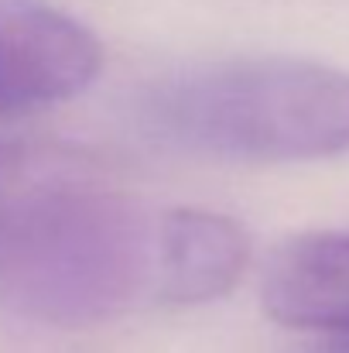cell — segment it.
Returning a JSON list of instances; mask_svg holds the SVG:
<instances>
[{
    "label": "cell",
    "mask_w": 349,
    "mask_h": 353,
    "mask_svg": "<svg viewBox=\"0 0 349 353\" xmlns=\"http://www.w3.org/2000/svg\"><path fill=\"white\" fill-rule=\"evenodd\" d=\"M154 271V220L100 165L45 192L0 240V302L62 330L127 312Z\"/></svg>",
    "instance_id": "6da1fadb"
},
{
    "label": "cell",
    "mask_w": 349,
    "mask_h": 353,
    "mask_svg": "<svg viewBox=\"0 0 349 353\" xmlns=\"http://www.w3.org/2000/svg\"><path fill=\"white\" fill-rule=\"evenodd\" d=\"M151 137L233 161H315L349 151V72L308 59H236L144 93Z\"/></svg>",
    "instance_id": "7a4b0ae2"
},
{
    "label": "cell",
    "mask_w": 349,
    "mask_h": 353,
    "mask_svg": "<svg viewBox=\"0 0 349 353\" xmlns=\"http://www.w3.org/2000/svg\"><path fill=\"white\" fill-rule=\"evenodd\" d=\"M103 65L89 28L52 7H0V117L83 93Z\"/></svg>",
    "instance_id": "3957f363"
},
{
    "label": "cell",
    "mask_w": 349,
    "mask_h": 353,
    "mask_svg": "<svg viewBox=\"0 0 349 353\" xmlns=\"http://www.w3.org/2000/svg\"><path fill=\"white\" fill-rule=\"evenodd\" d=\"M250 261V240L230 216L168 210L154 220L151 292L168 305H202L226 295Z\"/></svg>",
    "instance_id": "277c9868"
},
{
    "label": "cell",
    "mask_w": 349,
    "mask_h": 353,
    "mask_svg": "<svg viewBox=\"0 0 349 353\" xmlns=\"http://www.w3.org/2000/svg\"><path fill=\"white\" fill-rule=\"evenodd\" d=\"M264 309L274 323L315 333L319 340L349 336V234H305L288 240L267 264Z\"/></svg>",
    "instance_id": "5b68a950"
},
{
    "label": "cell",
    "mask_w": 349,
    "mask_h": 353,
    "mask_svg": "<svg viewBox=\"0 0 349 353\" xmlns=\"http://www.w3.org/2000/svg\"><path fill=\"white\" fill-rule=\"evenodd\" d=\"M86 151L52 141H0V240L55 185L89 172Z\"/></svg>",
    "instance_id": "8992f818"
},
{
    "label": "cell",
    "mask_w": 349,
    "mask_h": 353,
    "mask_svg": "<svg viewBox=\"0 0 349 353\" xmlns=\"http://www.w3.org/2000/svg\"><path fill=\"white\" fill-rule=\"evenodd\" d=\"M302 353H349V336H336V340H319L315 347Z\"/></svg>",
    "instance_id": "52a82bcc"
}]
</instances>
